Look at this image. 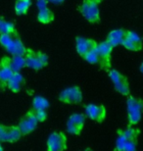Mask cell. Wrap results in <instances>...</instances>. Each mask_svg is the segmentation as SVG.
Returning <instances> with one entry per match:
<instances>
[{
  "label": "cell",
  "mask_w": 143,
  "mask_h": 151,
  "mask_svg": "<svg viewBox=\"0 0 143 151\" xmlns=\"http://www.w3.org/2000/svg\"><path fill=\"white\" fill-rule=\"evenodd\" d=\"M64 1H65V0H48L49 3H52V4H56V5L62 4Z\"/></svg>",
  "instance_id": "83f0119b"
},
{
  "label": "cell",
  "mask_w": 143,
  "mask_h": 151,
  "mask_svg": "<svg viewBox=\"0 0 143 151\" xmlns=\"http://www.w3.org/2000/svg\"><path fill=\"white\" fill-rule=\"evenodd\" d=\"M37 124H38V121L36 119L33 110L32 109L21 119L18 127H19L22 134L27 135L34 131L35 128L37 127Z\"/></svg>",
  "instance_id": "30bf717a"
},
{
  "label": "cell",
  "mask_w": 143,
  "mask_h": 151,
  "mask_svg": "<svg viewBox=\"0 0 143 151\" xmlns=\"http://www.w3.org/2000/svg\"><path fill=\"white\" fill-rule=\"evenodd\" d=\"M24 56L26 60V67L32 70H41L48 64V56L41 51H35L30 48H27Z\"/></svg>",
  "instance_id": "3957f363"
},
{
  "label": "cell",
  "mask_w": 143,
  "mask_h": 151,
  "mask_svg": "<svg viewBox=\"0 0 143 151\" xmlns=\"http://www.w3.org/2000/svg\"><path fill=\"white\" fill-rule=\"evenodd\" d=\"M96 45H97V41H95L94 39L81 37H75V49H77V52L81 57H83L88 51H90Z\"/></svg>",
  "instance_id": "4fadbf2b"
},
{
  "label": "cell",
  "mask_w": 143,
  "mask_h": 151,
  "mask_svg": "<svg viewBox=\"0 0 143 151\" xmlns=\"http://www.w3.org/2000/svg\"><path fill=\"white\" fill-rule=\"evenodd\" d=\"M126 29H113V31H111L109 32V35H107V38H106V41H107L112 47L115 48L119 46V45H121V43H123V41H124V38L126 37Z\"/></svg>",
  "instance_id": "5bb4252c"
},
{
  "label": "cell",
  "mask_w": 143,
  "mask_h": 151,
  "mask_svg": "<svg viewBox=\"0 0 143 151\" xmlns=\"http://www.w3.org/2000/svg\"><path fill=\"white\" fill-rule=\"evenodd\" d=\"M2 150H3V147L1 145V143H0V151H2Z\"/></svg>",
  "instance_id": "4dcf8cb0"
},
{
  "label": "cell",
  "mask_w": 143,
  "mask_h": 151,
  "mask_svg": "<svg viewBox=\"0 0 143 151\" xmlns=\"http://www.w3.org/2000/svg\"><path fill=\"white\" fill-rule=\"evenodd\" d=\"M90 1H92V2H94V3H96V4H100L103 0H90Z\"/></svg>",
  "instance_id": "f1b7e54d"
},
{
  "label": "cell",
  "mask_w": 143,
  "mask_h": 151,
  "mask_svg": "<svg viewBox=\"0 0 143 151\" xmlns=\"http://www.w3.org/2000/svg\"><path fill=\"white\" fill-rule=\"evenodd\" d=\"M97 46V45H96ZM96 46L92 48L90 51L84 55L83 58L86 60V62H88L89 64H92V65H98L100 64V56H99V53H98V50H97Z\"/></svg>",
  "instance_id": "7402d4cb"
},
{
  "label": "cell",
  "mask_w": 143,
  "mask_h": 151,
  "mask_svg": "<svg viewBox=\"0 0 143 151\" xmlns=\"http://www.w3.org/2000/svg\"><path fill=\"white\" fill-rule=\"evenodd\" d=\"M139 134H140V129L132 128V127H127V128L124 129H119L118 135L124 137V139H134V138H138Z\"/></svg>",
  "instance_id": "d6986e66"
},
{
  "label": "cell",
  "mask_w": 143,
  "mask_h": 151,
  "mask_svg": "<svg viewBox=\"0 0 143 151\" xmlns=\"http://www.w3.org/2000/svg\"><path fill=\"white\" fill-rule=\"evenodd\" d=\"M33 110V109H32ZM34 115L37 119L38 123L39 122H45L47 120V112L46 110H33Z\"/></svg>",
  "instance_id": "484cf974"
},
{
  "label": "cell",
  "mask_w": 143,
  "mask_h": 151,
  "mask_svg": "<svg viewBox=\"0 0 143 151\" xmlns=\"http://www.w3.org/2000/svg\"><path fill=\"white\" fill-rule=\"evenodd\" d=\"M48 3H49L48 2V0H36V6H37L38 10L47 7Z\"/></svg>",
  "instance_id": "4316f807"
},
{
  "label": "cell",
  "mask_w": 143,
  "mask_h": 151,
  "mask_svg": "<svg viewBox=\"0 0 143 151\" xmlns=\"http://www.w3.org/2000/svg\"><path fill=\"white\" fill-rule=\"evenodd\" d=\"M84 124H86V116L83 114H73L69 117L68 121H67V132L74 135H80L83 129Z\"/></svg>",
  "instance_id": "ba28073f"
},
{
  "label": "cell",
  "mask_w": 143,
  "mask_h": 151,
  "mask_svg": "<svg viewBox=\"0 0 143 151\" xmlns=\"http://www.w3.org/2000/svg\"><path fill=\"white\" fill-rule=\"evenodd\" d=\"M17 32L13 23L8 22L0 17V35H8Z\"/></svg>",
  "instance_id": "603a6c76"
},
{
  "label": "cell",
  "mask_w": 143,
  "mask_h": 151,
  "mask_svg": "<svg viewBox=\"0 0 143 151\" xmlns=\"http://www.w3.org/2000/svg\"><path fill=\"white\" fill-rule=\"evenodd\" d=\"M37 21L41 24H45V25L50 24L54 21V13L48 7L40 9V10H38Z\"/></svg>",
  "instance_id": "ac0fdd59"
},
{
  "label": "cell",
  "mask_w": 143,
  "mask_h": 151,
  "mask_svg": "<svg viewBox=\"0 0 143 151\" xmlns=\"http://www.w3.org/2000/svg\"><path fill=\"white\" fill-rule=\"evenodd\" d=\"M0 45L12 55H24L27 50L17 32L8 35H0Z\"/></svg>",
  "instance_id": "6da1fadb"
},
{
  "label": "cell",
  "mask_w": 143,
  "mask_h": 151,
  "mask_svg": "<svg viewBox=\"0 0 143 151\" xmlns=\"http://www.w3.org/2000/svg\"><path fill=\"white\" fill-rule=\"evenodd\" d=\"M121 45L129 51H140L143 47L142 39L135 32L126 31V37L124 38V41Z\"/></svg>",
  "instance_id": "8fae6325"
},
{
  "label": "cell",
  "mask_w": 143,
  "mask_h": 151,
  "mask_svg": "<svg viewBox=\"0 0 143 151\" xmlns=\"http://www.w3.org/2000/svg\"><path fill=\"white\" fill-rule=\"evenodd\" d=\"M109 78L112 81V83L114 84V88L116 91L121 93L124 96H129L130 93V88H129V81L126 76L121 74L118 70H109L108 72Z\"/></svg>",
  "instance_id": "277c9868"
},
{
  "label": "cell",
  "mask_w": 143,
  "mask_h": 151,
  "mask_svg": "<svg viewBox=\"0 0 143 151\" xmlns=\"http://www.w3.org/2000/svg\"><path fill=\"white\" fill-rule=\"evenodd\" d=\"M4 60L14 72H20L26 67V60L24 55H12L11 58L5 57Z\"/></svg>",
  "instance_id": "2e32d148"
},
{
  "label": "cell",
  "mask_w": 143,
  "mask_h": 151,
  "mask_svg": "<svg viewBox=\"0 0 143 151\" xmlns=\"http://www.w3.org/2000/svg\"><path fill=\"white\" fill-rule=\"evenodd\" d=\"M97 50H98L99 56H100V64L99 67L108 72L111 69V57H112V51L113 47L108 43L107 41H103L100 43H97Z\"/></svg>",
  "instance_id": "52a82bcc"
},
{
  "label": "cell",
  "mask_w": 143,
  "mask_h": 151,
  "mask_svg": "<svg viewBox=\"0 0 143 151\" xmlns=\"http://www.w3.org/2000/svg\"><path fill=\"white\" fill-rule=\"evenodd\" d=\"M24 84H25V78L23 77V75L20 72H14V74L7 81L6 86L11 91L19 92L23 88Z\"/></svg>",
  "instance_id": "9a60e30c"
},
{
  "label": "cell",
  "mask_w": 143,
  "mask_h": 151,
  "mask_svg": "<svg viewBox=\"0 0 143 151\" xmlns=\"http://www.w3.org/2000/svg\"><path fill=\"white\" fill-rule=\"evenodd\" d=\"M126 110L129 125H137L143 116V99L129 94L126 100Z\"/></svg>",
  "instance_id": "7a4b0ae2"
},
{
  "label": "cell",
  "mask_w": 143,
  "mask_h": 151,
  "mask_svg": "<svg viewBox=\"0 0 143 151\" xmlns=\"http://www.w3.org/2000/svg\"><path fill=\"white\" fill-rule=\"evenodd\" d=\"M1 86H2V84H1V83H0V87H1Z\"/></svg>",
  "instance_id": "1f68e13d"
},
{
  "label": "cell",
  "mask_w": 143,
  "mask_h": 151,
  "mask_svg": "<svg viewBox=\"0 0 143 151\" xmlns=\"http://www.w3.org/2000/svg\"><path fill=\"white\" fill-rule=\"evenodd\" d=\"M80 13L81 14L87 22L91 24H99L100 23V11L98 4L94 3L90 0H83L81 5L78 8Z\"/></svg>",
  "instance_id": "5b68a950"
},
{
  "label": "cell",
  "mask_w": 143,
  "mask_h": 151,
  "mask_svg": "<svg viewBox=\"0 0 143 151\" xmlns=\"http://www.w3.org/2000/svg\"><path fill=\"white\" fill-rule=\"evenodd\" d=\"M14 74V71L12 70L11 67L7 64V62L5 61L4 58L1 60L0 63V83L3 86H6L9 78L12 77V75Z\"/></svg>",
  "instance_id": "e0dca14e"
},
{
  "label": "cell",
  "mask_w": 143,
  "mask_h": 151,
  "mask_svg": "<svg viewBox=\"0 0 143 151\" xmlns=\"http://www.w3.org/2000/svg\"><path fill=\"white\" fill-rule=\"evenodd\" d=\"M139 69H140V72H141V73L143 74V62L141 63V65H140V68H139Z\"/></svg>",
  "instance_id": "f546056e"
},
{
  "label": "cell",
  "mask_w": 143,
  "mask_h": 151,
  "mask_svg": "<svg viewBox=\"0 0 143 151\" xmlns=\"http://www.w3.org/2000/svg\"><path fill=\"white\" fill-rule=\"evenodd\" d=\"M32 5V0H16L15 2V12L17 15H25Z\"/></svg>",
  "instance_id": "ffe728a7"
},
{
  "label": "cell",
  "mask_w": 143,
  "mask_h": 151,
  "mask_svg": "<svg viewBox=\"0 0 143 151\" xmlns=\"http://www.w3.org/2000/svg\"><path fill=\"white\" fill-rule=\"evenodd\" d=\"M106 114H107V111L103 105L87 104L86 106V115L94 122L102 123L105 120Z\"/></svg>",
  "instance_id": "7c38bea8"
},
{
  "label": "cell",
  "mask_w": 143,
  "mask_h": 151,
  "mask_svg": "<svg viewBox=\"0 0 143 151\" xmlns=\"http://www.w3.org/2000/svg\"><path fill=\"white\" fill-rule=\"evenodd\" d=\"M10 126L0 125V142H8Z\"/></svg>",
  "instance_id": "d4e9b609"
},
{
  "label": "cell",
  "mask_w": 143,
  "mask_h": 151,
  "mask_svg": "<svg viewBox=\"0 0 143 151\" xmlns=\"http://www.w3.org/2000/svg\"><path fill=\"white\" fill-rule=\"evenodd\" d=\"M59 101L66 104H80L83 101V92L78 86L68 87L60 92Z\"/></svg>",
  "instance_id": "8992f818"
},
{
  "label": "cell",
  "mask_w": 143,
  "mask_h": 151,
  "mask_svg": "<svg viewBox=\"0 0 143 151\" xmlns=\"http://www.w3.org/2000/svg\"><path fill=\"white\" fill-rule=\"evenodd\" d=\"M22 132H21L19 127L10 126V129H9V139L8 142H16L22 137Z\"/></svg>",
  "instance_id": "cb8c5ba5"
},
{
  "label": "cell",
  "mask_w": 143,
  "mask_h": 151,
  "mask_svg": "<svg viewBox=\"0 0 143 151\" xmlns=\"http://www.w3.org/2000/svg\"><path fill=\"white\" fill-rule=\"evenodd\" d=\"M49 101L43 96H35L32 100L33 110H47L49 108Z\"/></svg>",
  "instance_id": "44dd1931"
},
{
  "label": "cell",
  "mask_w": 143,
  "mask_h": 151,
  "mask_svg": "<svg viewBox=\"0 0 143 151\" xmlns=\"http://www.w3.org/2000/svg\"><path fill=\"white\" fill-rule=\"evenodd\" d=\"M67 147V137L63 132H54L49 135L47 139L48 151H63Z\"/></svg>",
  "instance_id": "9c48e42d"
}]
</instances>
